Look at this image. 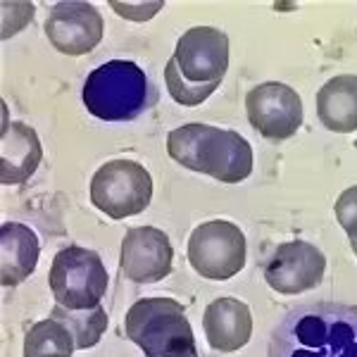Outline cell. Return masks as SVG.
Here are the masks:
<instances>
[{
    "label": "cell",
    "instance_id": "1",
    "mask_svg": "<svg viewBox=\"0 0 357 357\" xmlns=\"http://www.w3.org/2000/svg\"><path fill=\"white\" fill-rule=\"evenodd\" d=\"M269 357H357V307L310 303L289 310L269 336Z\"/></svg>",
    "mask_w": 357,
    "mask_h": 357
},
{
    "label": "cell",
    "instance_id": "2",
    "mask_svg": "<svg viewBox=\"0 0 357 357\" xmlns=\"http://www.w3.org/2000/svg\"><path fill=\"white\" fill-rule=\"evenodd\" d=\"M167 153L181 167L222 183H241L252 174V148L238 131L212 124H183L169 131Z\"/></svg>",
    "mask_w": 357,
    "mask_h": 357
},
{
    "label": "cell",
    "instance_id": "3",
    "mask_svg": "<svg viewBox=\"0 0 357 357\" xmlns=\"http://www.w3.org/2000/svg\"><path fill=\"white\" fill-rule=\"evenodd\" d=\"M84 105L102 122H131L155 105L153 84L131 60H110L96 67L84 82Z\"/></svg>",
    "mask_w": 357,
    "mask_h": 357
},
{
    "label": "cell",
    "instance_id": "4",
    "mask_svg": "<svg viewBox=\"0 0 357 357\" xmlns=\"http://www.w3.org/2000/svg\"><path fill=\"white\" fill-rule=\"evenodd\" d=\"M124 333L146 357H198L186 307L172 298H141L126 310Z\"/></svg>",
    "mask_w": 357,
    "mask_h": 357
},
{
    "label": "cell",
    "instance_id": "5",
    "mask_svg": "<svg viewBox=\"0 0 357 357\" xmlns=\"http://www.w3.org/2000/svg\"><path fill=\"white\" fill-rule=\"evenodd\" d=\"M110 276L96 250L67 245L57 250L48 272V286L60 307L91 310L107 293Z\"/></svg>",
    "mask_w": 357,
    "mask_h": 357
},
{
    "label": "cell",
    "instance_id": "6",
    "mask_svg": "<svg viewBox=\"0 0 357 357\" xmlns=\"http://www.w3.org/2000/svg\"><path fill=\"white\" fill-rule=\"evenodd\" d=\"M91 205L110 220L136 217L153 200V176L136 160H110L91 178Z\"/></svg>",
    "mask_w": 357,
    "mask_h": 357
},
{
    "label": "cell",
    "instance_id": "7",
    "mask_svg": "<svg viewBox=\"0 0 357 357\" xmlns=\"http://www.w3.org/2000/svg\"><path fill=\"white\" fill-rule=\"evenodd\" d=\"M186 255L203 279L227 281L245 267V236L229 220L203 222L193 229Z\"/></svg>",
    "mask_w": 357,
    "mask_h": 357
},
{
    "label": "cell",
    "instance_id": "8",
    "mask_svg": "<svg viewBox=\"0 0 357 357\" xmlns=\"http://www.w3.org/2000/svg\"><path fill=\"white\" fill-rule=\"evenodd\" d=\"M245 112L252 129L269 141H286L303 124L301 96L281 82H264L248 91Z\"/></svg>",
    "mask_w": 357,
    "mask_h": 357
},
{
    "label": "cell",
    "instance_id": "9",
    "mask_svg": "<svg viewBox=\"0 0 357 357\" xmlns=\"http://www.w3.org/2000/svg\"><path fill=\"white\" fill-rule=\"evenodd\" d=\"M172 62L193 86H220L229 69V36L215 26L188 29L176 41Z\"/></svg>",
    "mask_w": 357,
    "mask_h": 357
},
{
    "label": "cell",
    "instance_id": "10",
    "mask_svg": "<svg viewBox=\"0 0 357 357\" xmlns=\"http://www.w3.org/2000/svg\"><path fill=\"white\" fill-rule=\"evenodd\" d=\"M326 272V255L307 241L281 243L264 264V281L281 296H301L317 289Z\"/></svg>",
    "mask_w": 357,
    "mask_h": 357
},
{
    "label": "cell",
    "instance_id": "11",
    "mask_svg": "<svg viewBox=\"0 0 357 357\" xmlns=\"http://www.w3.org/2000/svg\"><path fill=\"white\" fill-rule=\"evenodd\" d=\"M174 248L162 229L131 227L122 238L119 269L129 281L155 284L172 274Z\"/></svg>",
    "mask_w": 357,
    "mask_h": 357
},
{
    "label": "cell",
    "instance_id": "12",
    "mask_svg": "<svg viewBox=\"0 0 357 357\" xmlns=\"http://www.w3.org/2000/svg\"><path fill=\"white\" fill-rule=\"evenodd\" d=\"M102 17L91 3L65 0L50 10L45 20V36L62 55H86L102 41Z\"/></svg>",
    "mask_w": 357,
    "mask_h": 357
},
{
    "label": "cell",
    "instance_id": "13",
    "mask_svg": "<svg viewBox=\"0 0 357 357\" xmlns=\"http://www.w3.org/2000/svg\"><path fill=\"white\" fill-rule=\"evenodd\" d=\"M203 329L207 345L217 353H236L250 343L252 312L243 301L217 298L205 307Z\"/></svg>",
    "mask_w": 357,
    "mask_h": 357
},
{
    "label": "cell",
    "instance_id": "14",
    "mask_svg": "<svg viewBox=\"0 0 357 357\" xmlns=\"http://www.w3.org/2000/svg\"><path fill=\"white\" fill-rule=\"evenodd\" d=\"M43 160V146L36 131L24 122L5 119L0 141V183H24Z\"/></svg>",
    "mask_w": 357,
    "mask_h": 357
},
{
    "label": "cell",
    "instance_id": "15",
    "mask_svg": "<svg viewBox=\"0 0 357 357\" xmlns=\"http://www.w3.org/2000/svg\"><path fill=\"white\" fill-rule=\"evenodd\" d=\"M41 257L38 236L20 222L0 227V281L3 286H20L33 274Z\"/></svg>",
    "mask_w": 357,
    "mask_h": 357
},
{
    "label": "cell",
    "instance_id": "16",
    "mask_svg": "<svg viewBox=\"0 0 357 357\" xmlns=\"http://www.w3.org/2000/svg\"><path fill=\"white\" fill-rule=\"evenodd\" d=\"M317 117L333 134L357 131V74H338L321 86Z\"/></svg>",
    "mask_w": 357,
    "mask_h": 357
},
{
    "label": "cell",
    "instance_id": "17",
    "mask_svg": "<svg viewBox=\"0 0 357 357\" xmlns=\"http://www.w3.org/2000/svg\"><path fill=\"white\" fill-rule=\"evenodd\" d=\"M50 319L60 321L72 333L77 350H89L98 345V341H100L102 333L107 329V312L100 305H96L91 310H67L55 305L50 310Z\"/></svg>",
    "mask_w": 357,
    "mask_h": 357
},
{
    "label": "cell",
    "instance_id": "18",
    "mask_svg": "<svg viewBox=\"0 0 357 357\" xmlns=\"http://www.w3.org/2000/svg\"><path fill=\"white\" fill-rule=\"evenodd\" d=\"M74 350L77 345L72 333L50 317L26 329L24 357H72Z\"/></svg>",
    "mask_w": 357,
    "mask_h": 357
},
{
    "label": "cell",
    "instance_id": "19",
    "mask_svg": "<svg viewBox=\"0 0 357 357\" xmlns=\"http://www.w3.org/2000/svg\"><path fill=\"white\" fill-rule=\"evenodd\" d=\"M165 82H167V91H169V96L174 98L178 105H186V107L203 105L207 98L220 89L217 84L193 86L191 82H186V79L178 74V69H176L174 62H172V57L167 60V67H165Z\"/></svg>",
    "mask_w": 357,
    "mask_h": 357
},
{
    "label": "cell",
    "instance_id": "20",
    "mask_svg": "<svg viewBox=\"0 0 357 357\" xmlns=\"http://www.w3.org/2000/svg\"><path fill=\"white\" fill-rule=\"evenodd\" d=\"M333 215L345 234H348L350 243H357V186H350L338 195L336 205H333Z\"/></svg>",
    "mask_w": 357,
    "mask_h": 357
},
{
    "label": "cell",
    "instance_id": "21",
    "mask_svg": "<svg viewBox=\"0 0 357 357\" xmlns=\"http://www.w3.org/2000/svg\"><path fill=\"white\" fill-rule=\"evenodd\" d=\"M112 8L117 10V13L124 17V20L146 22V20H151V17L158 13V10H162V3H151V5H146V3H141V5H134V3H129V5L112 3Z\"/></svg>",
    "mask_w": 357,
    "mask_h": 357
},
{
    "label": "cell",
    "instance_id": "22",
    "mask_svg": "<svg viewBox=\"0 0 357 357\" xmlns=\"http://www.w3.org/2000/svg\"><path fill=\"white\" fill-rule=\"evenodd\" d=\"M350 248H353V252H355V255H357V243H350Z\"/></svg>",
    "mask_w": 357,
    "mask_h": 357
}]
</instances>
